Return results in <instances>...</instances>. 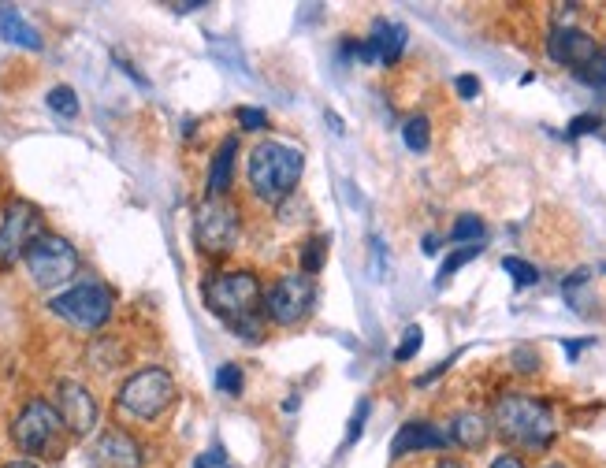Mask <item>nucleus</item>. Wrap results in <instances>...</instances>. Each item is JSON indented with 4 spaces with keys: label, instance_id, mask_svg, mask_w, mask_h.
I'll return each instance as SVG.
<instances>
[{
    "label": "nucleus",
    "instance_id": "11",
    "mask_svg": "<svg viewBox=\"0 0 606 468\" xmlns=\"http://www.w3.org/2000/svg\"><path fill=\"white\" fill-rule=\"evenodd\" d=\"M56 413H60V420H64V428L71 431V435L86 439V435L97 428V416H101V409H97L93 394L82 387V383H75V379H64V383L56 387Z\"/></svg>",
    "mask_w": 606,
    "mask_h": 468
},
{
    "label": "nucleus",
    "instance_id": "15",
    "mask_svg": "<svg viewBox=\"0 0 606 468\" xmlns=\"http://www.w3.org/2000/svg\"><path fill=\"white\" fill-rule=\"evenodd\" d=\"M0 41L8 45H19V49H30V52H41L45 41H41V30L30 23L27 15L12 8V4H0Z\"/></svg>",
    "mask_w": 606,
    "mask_h": 468
},
{
    "label": "nucleus",
    "instance_id": "18",
    "mask_svg": "<svg viewBox=\"0 0 606 468\" xmlns=\"http://www.w3.org/2000/svg\"><path fill=\"white\" fill-rule=\"evenodd\" d=\"M432 134V123H428V116H409L406 127H402V142H406L409 153H424L428 149V138Z\"/></svg>",
    "mask_w": 606,
    "mask_h": 468
},
{
    "label": "nucleus",
    "instance_id": "22",
    "mask_svg": "<svg viewBox=\"0 0 606 468\" xmlns=\"http://www.w3.org/2000/svg\"><path fill=\"white\" fill-rule=\"evenodd\" d=\"M324 257H328V238H313V242H305L302 275H317L320 268H324Z\"/></svg>",
    "mask_w": 606,
    "mask_h": 468
},
{
    "label": "nucleus",
    "instance_id": "28",
    "mask_svg": "<svg viewBox=\"0 0 606 468\" xmlns=\"http://www.w3.org/2000/svg\"><path fill=\"white\" fill-rule=\"evenodd\" d=\"M599 127H603V119L595 116V112H588V116H577L573 123H569L566 138H584V134H595Z\"/></svg>",
    "mask_w": 606,
    "mask_h": 468
},
{
    "label": "nucleus",
    "instance_id": "17",
    "mask_svg": "<svg viewBox=\"0 0 606 468\" xmlns=\"http://www.w3.org/2000/svg\"><path fill=\"white\" fill-rule=\"evenodd\" d=\"M450 442H458L465 450H480L488 442V420L476 413H458L450 420Z\"/></svg>",
    "mask_w": 606,
    "mask_h": 468
},
{
    "label": "nucleus",
    "instance_id": "1",
    "mask_svg": "<svg viewBox=\"0 0 606 468\" xmlns=\"http://www.w3.org/2000/svg\"><path fill=\"white\" fill-rule=\"evenodd\" d=\"M205 305L212 316H220L235 335H242L246 342H261L264 327L257 320V305H261V279L246 268L238 272H220L205 279Z\"/></svg>",
    "mask_w": 606,
    "mask_h": 468
},
{
    "label": "nucleus",
    "instance_id": "12",
    "mask_svg": "<svg viewBox=\"0 0 606 468\" xmlns=\"http://www.w3.org/2000/svg\"><path fill=\"white\" fill-rule=\"evenodd\" d=\"M547 56L569 71H584L599 56V45L592 34H584L577 26H554V34L547 38Z\"/></svg>",
    "mask_w": 606,
    "mask_h": 468
},
{
    "label": "nucleus",
    "instance_id": "3",
    "mask_svg": "<svg viewBox=\"0 0 606 468\" xmlns=\"http://www.w3.org/2000/svg\"><path fill=\"white\" fill-rule=\"evenodd\" d=\"M495 428L506 442L525 446V450H543L554 439V413L540 398L528 394H506L495 402Z\"/></svg>",
    "mask_w": 606,
    "mask_h": 468
},
{
    "label": "nucleus",
    "instance_id": "36",
    "mask_svg": "<svg viewBox=\"0 0 606 468\" xmlns=\"http://www.w3.org/2000/svg\"><path fill=\"white\" fill-rule=\"evenodd\" d=\"M328 127L335 130V134H343V119H339V116H331V112H328Z\"/></svg>",
    "mask_w": 606,
    "mask_h": 468
},
{
    "label": "nucleus",
    "instance_id": "10",
    "mask_svg": "<svg viewBox=\"0 0 606 468\" xmlns=\"http://www.w3.org/2000/svg\"><path fill=\"white\" fill-rule=\"evenodd\" d=\"M41 212L30 201H12L0 220V260L27 257V249L41 238Z\"/></svg>",
    "mask_w": 606,
    "mask_h": 468
},
{
    "label": "nucleus",
    "instance_id": "35",
    "mask_svg": "<svg viewBox=\"0 0 606 468\" xmlns=\"http://www.w3.org/2000/svg\"><path fill=\"white\" fill-rule=\"evenodd\" d=\"M198 8H205L201 0H190V4H172V12H179V15H186V12H198Z\"/></svg>",
    "mask_w": 606,
    "mask_h": 468
},
{
    "label": "nucleus",
    "instance_id": "37",
    "mask_svg": "<svg viewBox=\"0 0 606 468\" xmlns=\"http://www.w3.org/2000/svg\"><path fill=\"white\" fill-rule=\"evenodd\" d=\"M4 468H38V465H30V461H8Z\"/></svg>",
    "mask_w": 606,
    "mask_h": 468
},
{
    "label": "nucleus",
    "instance_id": "14",
    "mask_svg": "<svg viewBox=\"0 0 606 468\" xmlns=\"http://www.w3.org/2000/svg\"><path fill=\"white\" fill-rule=\"evenodd\" d=\"M450 442L447 431H439L435 424H424V420H413L406 428L398 431L395 442H391V457H402V454H417V450H443Z\"/></svg>",
    "mask_w": 606,
    "mask_h": 468
},
{
    "label": "nucleus",
    "instance_id": "27",
    "mask_svg": "<svg viewBox=\"0 0 606 468\" xmlns=\"http://www.w3.org/2000/svg\"><path fill=\"white\" fill-rule=\"evenodd\" d=\"M577 78L588 82V86H606V49H599V56L584 71H577Z\"/></svg>",
    "mask_w": 606,
    "mask_h": 468
},
{
    "label": "nucleus",
    "instance_id": "13",
    "mask_svg": "<svg viewBox=\"0 0 606 468\" xmlns=\"http://www.w3.org/2000/svg\"><path fill=\"white\" fill-rule=\"evenodd\" d=\"M93 461L97 468H142V446L131 439V431L108 428L93 446Z\"/></svg>",
    "mask_w": 606,
    "mask_h": 468
},
{
    "label": "nucleus",
    "instance_id": "25",
    "mask_svg": "<svg viewBox=\"0 0 606 468\" xmlns=\"http://www.w3.org/2000/svg\"><path fill=\"white\" fill-rule=\"evenodd\" d=\"M216 387L224 394H242V368L235 361H227L216 368Z\"/></svg>",
    "mask_w": 606,
    "mask_h": 468
},
{
    "label": "nucleus",
    "instance_id": "21",
    "mask_svg": "<svg viewBox=\"0 0 606 468\" xmlns=\"http://www.w3.org/2000/svg\"><path fill=\"white\" fill-rule=\"evenodd\" d=\"M476 257H480V246H462L454 257L443 260V268H439V275H435V286H447L450 275L458 272V268H465V264H469V260H476Z\"/></svg>",
    "mask_w": 606,
    "mask_h": 468
},
{
    "label": "nucleus",
    "instance_id": "6",
    "mask_svg": "<svg viewBox=\"0 0 606 468\" xmlns=\"http://www.w3.org/2000/svg\"><path fill=\"white\" fill-rule=\"evenodd\" d=\"M23 260H27V272L38 290H56V286L71 283L79 272V253L60 234H41Z\"/></svg>",
    "mask_w": 606,
    "mask_h": 468
},
{
    "label": "nucleus",
    "instance_id": "26",
    "mask_svg": "<svg viewBox=\"0 0 606 468\" xmlns=\"http://www.w3.org/2000/svg\"><path fill=\"white\" fill-rule=\"evenodd\" d=\"M369 398H361V402L354 405V416H350V424H346V446H354L357 439H361V431H365V420H369Z\"/></svg>",
    "mask_w": 606,
    "mask_h": 468
},
{
    "label": "nucleus",
    "instance_id": "38",
    "mask_svg": "<svg viewBox=\"0 0 606 468\" xmlns=\"http://www.w3.org/2000/svg\"><path fill=\"white\" fill-rule=\"evenodd\" d=\"M435 468H465V465H458V461H439Z\"/></svg>",
    "mask_w": 606,
    "mask_h": 468
},
{
    "label": "nucleus",
    "instance_id": "8",
    "mask_svg": "<svg viewBox=\"0 0 606 468\" xmlns=\"http://www.w3.org/2000/svg\"><path fill=\"white\" fill-rule=\"evenodd\" d=\"M264 312H268V320L279 327H294L302 324L309 309H313V301H317V283H313V275H302V272H290V275H279L272 279V286L264 290Z\"/></svg>",
    "mask_w": 606,
    "mask_h": 468
},
{
    "label": "nucleus",
    "instance_id": "9",
    "mask_svg": "<svg viewBox=\"0 0 606 468\" xmlns=\"http://www.w3.org/2000/svg\"><path fill=\"white\" fill-rule=\"evenodd\" d=\"M64 435V420L56 413V405L41 402H27V409L12 420V442L23 450V454H49L56 450V442Z\"/></svg>",
    "mask_w": 606,
    "mask_h": 468
},
{
    "label": "nucleus",
    "instance_id": "20",
    "mask_svg": "<svg viewBox=\"0 0 606 468\" xmlns=\"http://www.w3.org/2000/svg\"><path fill=\"white\" fill-rule=\"evenodd\" d=\"M502 272L510 275L517 286H536V283H540V272H536V264H528V260H521V257H506V260H502Z\"/></svg>",
    "mask_w": 606,
    "mask_h": 468
},
{
    "label": "nucleus",
    "instance_id": "31",
    "mask_svg": "<svg viewBox=\"0 0 606 468\" xmlns=\"http://www.w3.org/2000/svg\"><path fill=\"white\" fill-rule=\"evenodd\" d=\"M458 93H462L465 101L480 97V82H476V75H462V78H458Z\"/></svg>",
    "mask_w": 606,
    "mask_h": 468
},
{
    "label": "nucleus",
    "instance_id": "7",
    "mask_svg": "<svg viewBox=\"0 0 606 468\" xmlns=\"http://www.w3.org/2000/svg\"><path fill=\"white\" fill-rule=\"evenodd\" d=\"M112 290L101 283H79L64 290V294H56L49 301V312H56L64 324L71 327H82V331H97V327H105L112 320Z\"/></svg>",
    "mask_w": 606,
    "mask_h": 468
},
{
    "label": "nucleus",
    "instance_id": "2",
    "mask_svg": "<svg viewBox=\"0 0 606 468\" xmlns=\"http://www.w3.org/2000/svg\"><path fill=\"white\" fill-rule=\"evenodd\" d=\"M246 171H250L253 194L261 197L264 205H283V201L294 194V186L302 182L305 156L302 149H294V145L261 142L250 153Z\"/></svg>",
    "mask_w": 606,
    "mask_h": 468
},
{
    "label": "nucleus",
    "instance_id": "39",
    "mask_svg": "<svg viewBox=\"0 0 606 468\" xmlns=\"http://www.w3.org/2000/svg\"><path fill=\"white\" fill-rule=\"evenodd\" d=\"M543 468H566V465H543Z\"/></svg>",
    "mask_w": 606,
    "mask_h": 468
},
{
    "label": "nucleus",
    "instance_id": "33",
    "mask_svg": "<svg viewBox=\"0 0 606 468\" xmlns=\"http://www.w3.org/2000/svg\"><path fill=\"white\" fill-rule=\"evenodd\" d=\"M491 468H525V465H521V457H514V454H499L491 461Z\"/></svg>",
    "mask_w": 606,
    "mask_h": 468
},
{
    "label": "nucleus",
    "instance_id": "19",
    "mask_svg": "<svg viewBox=\"0 0 606 468\" xmlns=\"http://www.w3.org/2000/svg\"><path fill=\"white\" fill-rule=\"evenodd\" d=\"M45 104H49V112L64 119H75L79 116V93L71 90V86H53V90L45 93Z\"/></svg>",
    "mask_w": 606,
    "mask_h": 468
},
{
    "label": "nucleus",
    "instance_id": "24",
    "mask_svg": "<svg viewBox=\"0 0 606 468\" xmlns=\"http://www.w3.org/2000/svg\"><path fill=\"white\" fill-rule=\"evenodd\" d=\"M421 342H424V331H421V324H409V327H406V335H402V342H398L395 361H398V364L413 361V357H417V350H421Z\"/></svg>",
    "mask_w": 606,
    "mask_h": 468
},
{
    "label": "nucleus",
    "instance_id": "34",
    "mask_svg": "<svg viewBox=\"0 0 606 468\" xmlns=\"http://www.w3.org/2000/svg\"><path fill=\"white\" fill-rule=\"evenodd\" d=\"M424 253H428V257H435V253H439V238H435V234H424Z\"/></svg>",
    "mask_w": 606,
    "mask_h": 468
},
{
    "label": "nucleus",
    "instance_id": "4",
    "mask_svg": "<svg viewBox=\"0 0 606 468\" xmlns=\"http://www.w3.org/2000/svg\"><path fill=\"white\" fill-rule=\"evenodd\" d=\"M119 409L134 420H157L168 405L175 402V379L164 368H142L134 372L116 394Z\"/></svg>",
    "mask_w": 606,
    "mask_h": 468
},
{
    "label": "nucleus",
    "instance_id": "23",
    "mask_svg": "<svg viewBox=\"0 0 606 468\" xmlns=\"http://www.w3.org/2000/svg\"><path fill=\"white\" fill-rule=\"evenodd\" d=\"M450 238H454V242L480 246V238H484V223H480V216H458V223H454Z\"/></svg>",
    "mask_w": 606,
    "mask_h": 468
},
{
    "label": "nucleus",
    "instance_id": "29",
    "mask_svg": "<svg viewBox=\"0 0 606 468\" xmlns=\"http://www.w3.org/2000/svg\"><path fill=\"white\" fill-rule=\"evenodd\" d=\"M238 127L242 130H264L268 127V116L261 108H238Z\"/></svg>",
    "mask_w": 606,
    "mask_h": 468
},
{
    "label": "nucleus",
    "instance_id": "32",
    "mask_svg": "<svg viewBox=\"0 0 606 468\" xmlns=\"http://www.w3.org/2000/svg\"><path fill=\"white\" fill-rule=\"evenodd\" d=\"M588 346H592V338H566L569 361H577V353H580V350H588Z\"/></svg>",
    "mask_w": 606,
    "mask_h": 468
},
{
    "label": "nucleus",
    "instance_id": "16",
    "mask_svg": "<svg viewBox=\"0 0 606 468\" xmlns=\"http://www.w3.org/2000/svg\"><path fill=\"white\" fill-rule=\"evenodd\" d=\"M235 156H238V138H224L216 156L209 164V197H224L231 190V175H235Z\"/></svg>",
    "mask_w": 606,
    "mask_h": 468
},
{
    "label": "nucleus",
    "instance_id": "5",
    "mask_svg": "<svg viewBox=\"0 0 606 468\" xmlns=\"http://www.w3.org/2000/svg\"><path fill=\"white\" fill-rule=\"evenodd\" d=\"M238 231H242V212L227 197H205L194 212V242L205 257H224L235 249Z\"/></svg>",
    "mask_w": 606,
    "mask_h": 468
},
{
    "label": "nucleus",
    "instance_id": "30",
    "mask_svg": "<svg viewBox=\"0 0 606 468\" xmlns=\"http://www.w3.org/2000/svg\"><path fill=\"white\" fill-rule=\"evenodd\" d=\"M194 468H231V465H227L224 450H220V446H212V450H205V454L194 461Z\"/></svg>",
    "mask_w": 606,
    "mask_h": 468
}]
</instances>
